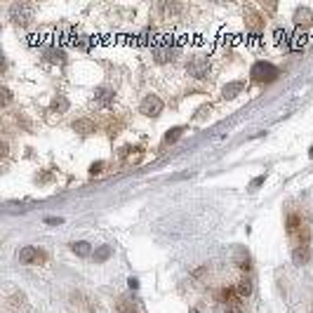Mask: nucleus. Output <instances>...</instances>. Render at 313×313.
I'll list each match as a JSON object with an SVG mask.
<instances>
[{
	"instance_id": "9b49d317",
	"label": "nucleus",
	"mask_w": 313,
	"mask_h": 313,
	"mask_svg": "<svg viewBox=\"0 0 313 313\" xmlns=\"http://www.w3.org/2000/svg\"><path fill=\"white\" fill-rule=\"evenodd\" d=\"M73 132H78V134H92V132H95V123H92L89 118H78V120L73 123Z\"/></svg>"
},
{
	"instance_id": "f03ea898",
	"label": "nucleus",
	"mask_w": 313,
	"mask_h": 313,
	"mask_svg": "<svg viewBox=\"0 0 313 313\" xmlns=\"http://www.w3.org/2000/svg\"><path fill=\"white\" fill-rule=\"evenodd\" d=\"M186 73H189L191 78H196V80H205L207 76H210V62H207L205 57H200V54L191 57L189 62H186Z\"/></svg>"
},
{
	"instance_id": "39448f33",
	"label": "nucleus",
	"mask_w": 313,
	"mask_h": 313,
	"mask_svg": "<svg viewBox=\"0 0 313 313\" xmlns=\"http://www.w3.org/2000/svg\"><path fill=\"white\" fill-rule=\"evenodd\" d=\"M113 97H116V92L108 87H99L95 92V99H92V104H95L97 108H106L108 104H113Z\"/></svg>"
},
{
	"instance_id": "ddd939ff",
	"label": "nucleus",
	"mask_w": 313,
	"mask_h": 313,
	"mask_svg": "<svg viewBox=\"0 0 313 313\" xmlns=\"http://www.w3.org/2000/svg\"><path fill=\"white\" fill-rule=\"evenodd\" d=\"M68 106H71V104H68V99L64 95H57L54 99H52V111L59 113V116H62V113H66Z\"/></svg>"
},
{
	"instance_id": "393cba45",
	"label": "nucleus",
	"mask_w": 313,
	"mask_h": 313,
	"mask_svg": "<svg viewBox=\"0 0 313 313\" xmlns=\"http://www.w3.org/2000/svg\"><path fill=\"white\" fill-rule=\"evenodd\" d=\"M308 156H311V158H313V146H311V153H308Z\"/></svg>"
},
{
	"instance_id": "412c9836",
	"label": "nucleus",
	"mask_w": 313,
	"mask_h": 313,
	"mask_svg": "<svg viewBox=\"0 0 313 313\" xmlns=\"http://www.w3.org/2000/svg\"><path fill=\"white\" fill-rule=\"evenodd\" d=\"M10 101H12V92H10V89H7V87H3V104H5V106H7Z\"/></svg>"
},
{
	"instance_id": "b1692460",
	"label": "nucleus",
	"mask_w": 313,
	"mask_h": 313,
	"mask_svg": "<svg viewBox=\"0 0 313 313\" xmlns=\"http://www.w3.org/2000/svg\"><path fill=\"white\" fill-rule=\"evenodd\" d=\"M127 283H130V287H132V290H137V287H139V280H137V278H130Z\"/></svg>"
},
{
	"instance_id": "aec40b11",
	"label": "nucleus",
	"mask_w": 313,
	"mask_h": 313,
	"mask_svg": "<svg viewBox=\"0 0 313 313\" xmlns=\"http://www.w3.org/2000/svg\"><path fill=\"white\" fill-rule=\"evenodd\" d=\"M275 43H278V45H285L287 43V33H285V31H280V28L275 31Z\"/></svg>"
},
{
	"instance_id": "6ab92c4d",
	"label": "nucleus",
	"mask_w": 313,
	"mask_h": 313,
	"mask_svg": "<svg viewBox=\"0 0 313 313\" xmlns=\"http://www.w3.org/2000/svg\"><path fill=\"white\" fill-rule=\"evenodd\" d=\"M264 181H266V174H259V177H254V179H252V181H250V186H247V189H250V191H257L259 186L264 184Z\"/></svg>"
},
{
	"instance_id": "6e6552de",
	"label": "nucleus",
	"mask_w": 313,
	"mask_h": 313,
	"mask_svg": "<svg viewBox=\"0 0 313 313\" xmlns=\"http://www.w3.org/2000/svg\"><path fill=\"white\" fill-rule=\"evenodd\" d=\"M308 259H311V252H308V245H297L294 250H292V262L297 264V266H304V264H308Z\"/></svg>"
},
{
	"instance_id": "f8f14e48",
	"label": "nucleus",
	"mask_w": 313,
	"mask_h": 313,
	"mask_svg": "<svg viewBox=\"0 0 313 313\" xmlns=\"http://www.w3.org/2000/svg\"><path fill=\"white\" fill-rule=\"evenodd\" d=\"M71 252L78 254V257H89L92 254V245L87 241H76V243H71Z\"/></svg>"
},
{
	"instance_id": "5701e85b",
	"label": "nucleus",
	"mask_w": 313,
	"mask_h": 313,
	"mask_svg": "<svg viewBox=\"0 0 313 313\" xmlns=\"http://www.w3.org/2000/svg\"><path fill=\"white\" fill-rule=\"evenodd\" d=\"M64 219L62 217H50V219H45V224H50V226H57V224H62Z\"/></svg>"
},
{
	"instance_id": "f257e3e1",
	"label": "nucleus",
	"mask_w": 313,
	"mask_h": 313,
	"mask_svg": "<svg viewBox=\"0 0 313 313\" xmlns=\"http://www.w3.org/2000/svg\"><path fill=\"white\" fill-rule=\"evenodd\" d=\"M250 76H252V80H257V83H273L280 76V71L271 62H257L252 66Z\"/></svg>"
},
{
	"instance_id": "0eeeda50",
	"label": "nucleus",
	"mask_w": 313,
	"mask_h": 313,
	"mask_svg": "<svg viewBox=\"0 0 313 313\" xmlns=\"http://www.w3.org/2000/svg\"><path fill=\"white\" fill-rule=\"evenodd\" d=\"M245 89V80H233V83H226L222 89V97L224 99H235Z\"/></svg>"
},
{
	"instance_id": "423d86ee",
	"label": "nucleus",
	"mask_w": 313,
	"mask_h": 313,
	"mask_svg": "<svg viewBox=\"0 0 313 313\" xmlns=\"http://www.w3.org/2000/svg\"><path fill=\"white\" fill-rule=\"evenodd\" d=\"M292 19H294V24L299 28H308L313 24V12L308 10V7H297L294 17H292Z\"/></svg>"
},
{
	"instance_id": "4468645a",
	"label": "nucleus",
	"mask_w": 313,
	"mask_h": 313,
	"mask_svg": "<svg viewBox=\"0 0 313 313\" xmlns=\"http://www.w3.org/2000/svg\"><path fill=\"white\" fill-rule=\"evenodd\" d=\"M111 254H113V247L111 245H101L99 250H95V262H106Z\"/></svg>"
},
{
	"instance_id": "a211bd4d",
	"label": "nucleus",
	"mask_w": 313,
	"mask_h": 313,
	"mask_svg": "<svg viewBox=\"0 0 313 313\" xmlns=\"http://www.w3.org/2000/svg\"><path fill=\"white\" fill-rule=\"evenodd\" d=\"M45 57L50 59V62H64V52L62 50H47Z\"/></svg>"
},
{
	"instance_id": "dca6fc26",
	"label": "nucleus",
	"mask_w": 313,
	"mask_h": 313,
	"mask_svg": "<svg viewBox=\"0 0 313 313\" xmlns=\"http://www.w3.org/2000/svg\"><path fill=\"white\" fill-rule=\"evenodd\" d=\"M184 132H186V127H172L168 134H165V144H172V141H177Z\"/></svg>"
},
{
	"instance_id": "9d476101",
	"label": "nucleus",
	"mask_w": 313,
	"mask_h": 313,
	"mask_svg": "<svg viewBox=\"0 0 313 313\" xmlns=\"http://www.w3.org/2000/svg\"><path fill=\"white\" fill-rule=\"evenodd\" d=\"M19 262L22 264H35L40 259V254H38V250H35L33 245H26V247H22V250H19Z\"/></svg>"
},
{
	"instance_id": "2eb2a0df",
	"label": "nucleus",
	"mask_w": 313,
	"mask_h": 313,
	"mask_svg": "<svg viewBox=\"0 0 313 313\" xmlns=\"http://www.w3.org/2000/svg\"><path fill=\"white\" fill-rule=\"evenodd\" d=\"M235 292H238V297H250L252 294V280H241L238 285H235Z\"/></svg>"
},
{
	"instance_id": "f3484780",
	"label": "nucleus",
	"mask_w": 313,
	"mask_h": 313,
	"mask_svg": "<svg viewBox=\"0 0 313 313\" xmlns=\"http://www.w3.org/2000/svg\"><path fill=\"white\" fill-rule=\"evenodd\" d=\"M224 313H243V304L238 302V299H233V302H226Z\"/></svg>"
},
{
	"instance_id": "1a4fd4ad",
	"label": "nucleus",
	"mask_w": 313,
	"mask_h": 313,
	"mask_svg": "<svg viewBox=\"0 0 313 313\" xmlns=\"http://www.w3.org/2000/svg\"><path fill=\"white\" fill-rule=\"evenodd\" d=\"M177 54H179L177 47H158V50L153 52V57H156V62H158V64H168V62H172V59H174Z\"/></svg>"
},
{
	"instance_id": "7ed1b4c3",
	"label": "nucleus",
	"mask_w": 313,
	"mask_h": 313,
	"mask_svg": "<svg viewBox=\"0 0 313 313\" xmlns=\"http://www.w3.org/2000/svg\"><path fill=\"white\" fill-rule=\"evenodd\" d=\"M10 17L17 26H28L31 19H33V5H26V3H14L10 7Z\"/></svg>"
},
{
	"instance_id": "20e7f679",
	"label": "nucleus",
	"mask_w": 313,
	"mask_h": 313,
	"mask_svg": "<svg viewBox=\"0 0 313 313\" xmlns=\"http://www.w3.org/2000/svg\"><path fill=\"white\" fill-rule=\"evenodd\" d=\"M162 99L160 97H156V95H146L144 99H141V104H139V113L141 116H146V118H158L162 113Z\"/></svg>"
},
{
	"instance_id": "4be33fe9",
	"label": "nucleus",
	"mask_w": 313,
	"mask_h": 313,
	"mask_svg": "<svg viewBox=\"0 0 313 313\" xmlns=\"http://www.w3.org/2000/svg\"><path fill=\"white\" fill-rule=\"evenodd\" d=\"M101 168H104V162H95V165L89 168V174H99V172H101Z\"/></svg>"
}]
</instances>
